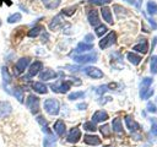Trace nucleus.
<instances>
[{
  "instance_id": "2eb2a0df",
  "label": "nucleus",
  "mask_w": 157,
  "mask_h": 147,
  "mask_svg": "<svg viewBox=\"0 0 157 147\" xmlns=\"http://www.w3.org/2000/svg\"><path fill=\"white\" fill-rule=\"evenodd\" d=\"M53 129H54V131H55V134L58 135V136H63L64 134H65V131H66V126H65V123L63 121V120H56L55 123H54V126H53Z\"/></svg>"
},
{
  "instance_id": "4be33fe9",
  "label": "nucleus",
  "mask_w": 157,
  "mask_h": 147,
  "mask_svg": "<svg viewBox=\"0 0 157 147\" xmlns=\"http://www.w3.org/2000/svg\"><path fill=\"white\" fill-rule=\"evenodd\" d=\"M37 121H38V123H39V125L42 126V131H43V132H45V134H48V135H50V134H52L50 129L48 127V123H47V120H45L42 115H38V116H37Z\"/></svg>"
},
{
  "instance_id": "423d86ee",
  "label": "nucleus",
  "mask_w": 157,
  "mask_h": 147,
  "mask_svg": "<svg viewBox=\"0 0 157 147\" xmlns=\"http://www.w3.org/2000/svg\"><path fill=\"white\" fill-rule=\"evenodd\" d=\"M74 60L78 64H87V62H94L97 60V54H81V55H75Z\"/></svg>"
},
{
  "instance_id": "f3484780",
  "label": "nucleus",
  "mask_w": 157,
  "mask_h": 147,
  "mask_svg": "<svg viewBox=\"0 0 157 147\" xmlns=\"http://www.w3.org/2000/svg\"><path fill=\"white\" fill-rule=\"evenodd\" d=\"M83 141L88 146H98V145H101V138L98 136H96V135H85Z\"/></svg>"
},
{
  "instance_id": "a211bd4d",
  "label": "nucleus",
  "mask_w": 157,
  "mask_h": 147,
  "mask_svg": "<svg viewBox=\"0 0 157 147\" xmlns=\"http://www.w3.org/2000/svg\"><path fill=\"white\" fill-rule=\"evenodd\" d=\"M125 124H126V127L131 131V132H134V131H136V130H139V124L130 116V115H128V116H125Z\"/></svg>"
},
{
  "instance_id": "a18cd8bd",
  "label": "nucleus",
  "mask_w": 157,
  "mask_h": 147,
  "mask_svg": "<svg viewBox=\"0 0 157 147\" xmlns=\"http://www.w3.org/2000/svg\"><path fill=\"white\" fill-rule=\"evenodd\" d=\"M86 107H87V104H86V103H82V104H78V105H77V108H78L80 110H83V109H86Z\"/></svg>"
},
{
  "instance_id": "7c9ffc66",
  "label": "nucleus",
  "mask_w": 157,
  "mask_h": 147,
  "mask_svg": "<svg viewBox=\"0 0 157 147\" xmlns=\"http://www.w3.org/2000/svg\"><path fill=\"white\" fill-rule=\"evenodd\" d=\"M147 12L150 15H156L157 13V4L155 1H148L147 2Z\"/></svg>"
},
{
  "instance_id": "c85d7f7f",
  "label": "nucleus",
  "mask_w": 157,
  "mask_h": 147,
  "mask_svg": "<svg viewBox=\"0 0 157 147\" xmlns=\"http://www.w3.org/2000/svg\"><path fill=\"white\" fill-rule=\"evenodd\" d=\"M1 74H2V80H4V82H5V83H10V82H11V75L9 74L7 67L2 66V67H1Z\"/></svg>"
},
{
  "instance_id": "9d476101",
  "label": "nucleus",
  "mask_w": 157,
  "mask_h": 147,
  "mask_svg": "<svg viewBox=\"0 0 157 147\" xmlns=\"http://www.w3.org/2000/svg\"><path fill=\"white\" fill-rule=\"evenodd\" d=\"M80 138H81V131H80L78 127H72L69 131L67 137H66L67 142H70V143H76V142L80 141Z\"/></svg>"
},
{
  "instance_id": "e433bc0d",
  "label": "nucleus",
  "mask_w": 157,
  "mask_h": 147,
  "mask_svg": "<svg viewBox=\"0 0 157 147\" xmlns=\"http://www.w3.org/2000/svg\"><path fill=\"white\" fill-rule=\"evenodd\" d=\"M99 131H101V134L104 136V137H109L110 136V126L109 125H102L101 127H99Z\"/></svg>"
},
{
  "instance_id": "f704fd0d",
  "label": "nucleus",
  "mask_w": 157,
  "mask_h": 147,
  "mask_svg": "<svg viewBox=\"0 0 157 147\" xmlns=\"http://www.w3.org/2000/svg\"><path fill=\"white\" fill-rule=\"evenodd\" d=\"M150 67H151V72L156 74L157 72V55H153L150 60Z\"/></svg>"
},
{
  "instance_id": "dca6fc26",
  "label": "nucleus",
  "mask_w": 157,
  "mask_h": 147,
  "mask_svg": "<svg viewBox=\"0 0 157 147\" xmlns=\"http://www.w3.org/2000/svg\"><path fill=\"white\" fill-rule=\"evenodd\" d=\"M101 13H102L103 20H104L107 23H109V24H113V23H114V21H113V16H112V11H110L109 7L103 6V7L101 9Z\"/></svg>"
},
{
  "instance_id": "f8f14e48",
  "label": "nucleus",
  "mask_w": 157,
  "mask_h": 147,
  "mask_svg": "<svg viewBox=\"0 0 157 147\" xmlns=\"http://www.w3.org/2000/svg\"><path fill=\"white\" fill-rule=\"evenodd\" d=\"M56 76H58V74L52 69H45L39 74V77L42 81H49V80L56 78Z\"/></svg>"
},
{
  "instance_id": "c756f323",
  "label": "nucleus",
  "mask_w": 157,
  "mask_h": 147,
  "mask_svg": "<svg viewBox=\"0 0 157 147\" xmlns=\"http://www.w3.org/2000/svg\"><path fill=\"white\" fill-rule=\"evenodd\" d=\"M13 94H15V97L17 98V100L20 103H23V89L21 87H15Z\"/></svg>"
},
{
  "instance_id": "37998d69",
  "label": "nucleus",
  "mask_w": 157,
  "mask_h": 147,
  "mask_svg": "<svg viewBox=\"0 0 157 147\" xmlns=\"http://www.w3.org/2000/svg\"><path fill=\"white\" fill-rule=\"evenodd\" d=\"M93 40V36L92 34H86V37H85V43L87 42V43H90V42H92Z\"/></svg>"
},
{
  "instance_id": "72a5a7b5",
  "label": "nucleus",
  "mask_w": 157,
  "mask_h": 147,
  "mask_svg": "<svg viewBox=\"0 0 157 147\" xmlns=\"http://www.w3.org/2000/svg\"><path fill=\"white\" fill-rule=\"evenodd\" d=\"M83 129H85L86 131L94 132V131L97 130V126H96V124H94L93 121H87V123H85V124H83Z\"/></svg>"
},
{
  "instance_id": "4c0bfd02",
  "label": "nucleus",
  "mask_w": 157,
  "mask_h": 147,
  "mask_svg": "<svg viewBox=\"0 0 157 147\" xmlns=\"http://www.w3.org/2000/svg\"><path fill=\"white\" fill-rule=\"evenodd\" d=\"M76 10V6H71V7H67V9H64L63 10V13L66 15V16H71Z\"/></svg>"
},
{
  "instance_id": "39448f33",
  "label": "nucleus",
  "mask_w": 157,
  "mask_h": 147,
  "mask_svg": "<svg viewBox=\"0 0 157 147\" xmlns=\"http://www.w3.org/2000/svg\"><path fill=\"white\" fill-rule=\"evenodd\" d=\"M29 62H31V58H28V56L18 59V60L16 61V64H15V69H13L15 75H21V74L27 69V66L29 65Z\"/></svg>"
},
{
  "instance_id": "cd10ccee",
  "label": "nucleus",
  "mask_w": 157,
  "mask_h": 147,
  "mask_svg": "<svg viewBox=\"0 0 157 147\" xmlns=\"http://www.w3.org/2000/svg\"><path fill=\"white\" fill-rule=\"evenodd\" d=\"M147 49H148V48H147V42H146L145 39H144L140 44H137V45L134 47V50H135V51H140L141 54L147 53Z\"/></svg>"
},
{
  "instance_id": "5701e85b",
  "label": "nucleus",
  "mask_w": 157,
  "mask_h": 147,
  "mask_svg": "<svg viewBox=\"0 0 157 147\" xmlns=\"http://www.w3.org/2000/svg\"><path fill=\"white\" fill-rule=\"evenodd\" d=\"M112 126L114 132L117 134H123V125H121V119L120 118H114L112 121Z\"/></svg>"
},
{
  "instance_id": "f03ea898",
  "label": "nucleus",
  "mask_w": 157,
  "mask_h": 147,
  "mask_svg": "<svg viewBox=\"0 0 157 147\" xmlns=\"http://www.w3.org/2000/svg\"><path fill=\"white\" fill-rule=\"evenodd\" d=\"M115 42H117V33H115L114 31H112V32H109L104 38H102V39L99 40V48H101V49H107V48H109L110 45H113Z\"/></svg>"
},
{
  "instance_id": "4468645a",
  "label": "nucleus",
  "mask_w": 157,
  "mask_h": 147,
  "mask_svg": "<svg viewBox=\"0 0 157 147\" xmlns=\"http://www.w3.org/2000/svg\"><path fill=\"white\" fill-rule=\"evenodd\" d=\"M88 22L91 26H99V16H98V11L97 10H91L87 15Z\"/></svg>"
},
{
  "instance_id": "6e6552de",
  "label": "nucleus",
  "mask_w": 157,
  "mask_h": 147,
  "mask_svg": "<svg viewBox=\"0 0 157 147\" xmlns=\"http://www.w3.org/2000/svg\"><path fill=\"white\" fill-rule=\"evenodd\" d=\"M12 111V105L6 102V100H1L0 102V119H5L7 118Z\"/></svg>"
},
{
  "instance_id": "b1692460",
  "label": "nucleus",
  "mask_w": 157,
  "mask_h": 147,
  "mask_svg": "<svg viewBox=\"0 0 157 147\" xmlns=\"http://www.w3.org/2000/svg\"><path fill=\"white\" fill-rule=\"evenodd\" d=\"M55 143H56V137L53 136V135H48L43 140V146L44 147H54Z\"/></svg>"
},
{
  "instance_id": "9b49d317",
  "label": "nucleus",
  "mask_w": 157,
  "mask_h": 147,
  "mask_svg": "<svg viewBox=\"0 0 157 147\" xmlns=\"http://www.w3.org/2000/svg\"><path fill=\"white\" fill-rule=\"evenodd\" d=\"M63 0H39V2L42 4L43 7H45L47 10H55L60 6Z\"/></svg>"
},
{
  "instance_id": "473e14b6",
  "label": "nucleus",
  "mask_w": 157,
  "mask_h": 147,
  "mask_svg": "<svg viewBox=\"0 0 157 147\" xmlns=\"http://www.w3.org/2000/svg\"><path fill=\"white\" fill-rule=\"evenodd\" d=\"M83 97H85V92H82V91H77V92H72V93H70L67 98H69L70 100H75V99L83 98Z\"/></svg>"
},
{
  "instance_id": "6ab92c4d",
  "label": "nucleus",
  "mask_w": 157,
  "mask_h": 147,
  "mask_svg": "<svg viewBox=\"0 0 157 147\" xmlns=\"http://www.w3.org/2000/svg\"><path fill=\"white\" fill-rule=\"evenodd\" d=\"M32 88H33V91H36L39 94H45L48 92V87L42 82H33L32 83Z\"/></svg>"
},
{
  "instance_id": "20e7f679",
  "label": "nucleus",
  "mask_w": 157,
  "mask_h": 147,
  "mask_svg": "<svg viewBox=\"0 0 157 147\" xmlns=\"http://www.w3.org/2000/svg\"><path fill=\"white\" fill-rule=\"evenodd\" d=\"M70 87H71L70 81H58V82H55L50 86L52 91L56 92V93H66L70 89Z\"/></svg>"
},
{
  "instance_id": "7ed1b4c3",
  "label": "nucleus",
  "mask_w": 157,
  "mask_h": 147,
  "mask_svg": "<svg viewBox=\"0 0 157 147\" xmlns=\"http://www.w3.org/2000/svg\"><path fill=\"white\" fill-rule=\"evenodd\" d=\"M26 105L31 110L32 114H37L39 111V98L37 96H34V94H29L27 97Z\"/></svg>"
},
{
  "instance_id": "ea45409f",
  "label": "nucleus",
  "mask_w": 157,
  "mask_h": 147,
  "mask_svg": "<svg viewBox=\"0 0 157 147\" xmlns=\"http://www.w3.org/2000/svg\"><path fill=\"white\" fill-rule=\"evenodd\" d=\"M112 0H90L91 4H94V5H105V4H109Z\"/></svg>"
},
{
  "instance_id": "bb28decb",
  "label": "nucleus",
  "mask_w": 157,
  "mask_h": 147,
  "mask_svg": "<svg viewBox=\"0 0 157 147\" xmlns=\"http://www.w3.org/2000/svg\"><path fill=\"white\" fill-rule=\"evenodd\" d=\"M42 31H43V27H42V26H36V27L31 28V29L27 32V36L31 37V38H36Z\"/></svg>"
},
{
  "instance_id": "2f4dec72",
  "label": "nucleus",
  "mask_w": 157,
  "mask_h": 147,
  "mask_svg": "<svg viewBox=\"0 0 157 147\" xmlns=\"http://www.w3.org/2000/svg\"><path fill=\"white\" fill-rule=\"evenodd\" d=\"M20 20H21V13L20 12H15V13H12V15H10L7 17V23H16Z\"/></svg>"
},
{
  "instance_id": "de8ad7c7",
  "label": "nucleus",
  "mask_w": 157,
  "mask_h": 147,
  "mask_svg": "<svg viewBox=\"0 0 157 147\" xmlns=\"http://www.w3.org/2000/svg\"><path fill=\"white\" fill-rule=\"evenodd\" d=\"M134 4H135V6H136L137 9H140V6H141V0H136Z\"/></svg>"
},
{
  "instance_id": "c03bdc74",
  "label": "nucleus",
  "mask_w": 157,
  "mask_h": 147,
  "mask_svg": "<svg viewBox=\"0 0 157 147\" xmlns=\"http://www.w3.org/2000/svg\"><path fill=\"white\" fill-rule=\"evenodd\" d=\"M151 132H152L155 136H157V124H153V126L151 127Z\"/></svg>"
},
{
  "instance_id": "0eeeda50",
  "label": "nucleus",
  "mask_w": 157,
  "mask_h": 147,
  "mask_svg": "<svg viewBox=\"0 0 157 147\" xmlns=\"http://www.w3.org/2000/svg\"><path fill=\"white\" fill-rule=\"evenodd\" d=\"M85 74L91 77V78H94V80H98V78H102L104 76V74L102 72L101 69L98 67H94V66H88V67H85Z\"/></svg>"
},
{
  "instance_id": "09e8293b",
  "label": "nucleus",
  "mask_w": 157,
  "mask_h": 147,
  "mask_svg": "<svg viewBox=\"0 0 157 147\" xmlns=\"http://www.w3.org/2000/svg\"><path fill=\"white\" fill-rule=\"evenodd\" d=\"M126 2H129V4H134L135 2V0H125Z\"/></svg>"
},
{
  "instance_id": "aec40b11",
  "label": "nucleus",
  "mask_w": 157,
  "mask_h": 147,
  "mask_svg": "<svg viewBox=\"0 0 157 147\" xmlns=\"http://www.w3.org/2000/svg\"><path fill=\"white\" fill-rule=\"evenodd\" d=\"M61 23H63V17H61V15H58V16H55V17L52 20V22L49 23V28H50L52 31H55V29H58V28L61 26Z\"/></svg>"
},
{
  "instance_id": "412c9836",
  "label": "nucleus",
  "mask_w": 157,
  "mask_h": 147,
  "mask_svg": "<svg viewBox=\"0 0 157 147\" xmlns=\"http://www.w3.org/2000/svg\"><path fill=\"white\" fill-rule=\"evenodd\" d=\"M152 81H153V80H152L151 77H146V78H144V80L141 81V83H140V96H141L142 93H145V92L150 88Z\"/></svg>"
},
{
  "instance_id": "ddd939ff",
  "label": "nucleus",
  "mask_w": 157,
  "mask_h": 147,
  "mask_svg": "<svg viewBox=\"0 0 157 147\" xmlns=\"http://www.w3.org/2000/svg\"><path fill=\"white\" fill-rule=\"evenodd\" d=\"M108 113L104 111V110H97L93 113L92 115V121L93 123H102V121H105L108 119Z\"/></svg>"
},
{
  "instance_id": "49530a36",
  "label": "nucleus",
  "mask_w": 157,
  "mask_h": 147,
  "mask_svg": "<svg viewBox=\"0 0 157 147\" xmlns=\"http://www.w3.org/2000/svg\"><path fill=\"white\" fill-rule=\"evenodd\" d=\"M26 2H28V4H31V5H34L36 2H39V0H25Z\"/></svg>"
},
{
  "instance_id": "c9c22d12",
  "label": "nucleus",
  "mask_w": 157,
  "mask_h": 147,
  "mask_svg": "<svg viewBox=\"0 0 157 147\" xmlns=\"http://www.w3.org/2000/svg\"><path fill=\"white\" fill-rule=\"evenodd\" d=\"M107 31H108V28H107V26H104V24H99V26H97L96 29H94V32H96V34H97L98 37H102Z\"/></svg>"
},
{
  "instance_id": "a19ab883",
  "label": "nucleus",
  "mask_w": 157,
  "mask_h": 147,
  "mask_svg": "<svg viewBox=\"0 0 157 147\" xmlns=\"http://www.w3.org/2000/svg\"><path fill=\"white\" fill-rule=\"evenodd\" d=\"M109 88H108V85H103V86H99L97 89H96V92L98 93V94H103L105 91H108Z\"/></svg>"
},
{
  "instance_id": "a878e982",
  "label": "nucleus",
  "mask_w": 157,
  "mask_h": 147,
  "mask_svg": "<svg viewBox=\"0 0 157 147\" xmlns=\"http://www.w3.org/2000/svg\"><path fill=\"white\" fill-rule=\"evenodd\" d=\"M126 58H128V60H129L131 64H134V65H139L140 61H141V59H142L139 54H135V53H128Z\"/></svg>"
},
{
  "instance_id": "f257e3e1",
  "label": "nucleus",
  "mask_w": 157,
  "mask_h": 147,
  "mask_svg": "<svg viewBox=\"0 0 157 147\" xmlns=\"http://www.w3.org/2000/svg\"><path fill=\"white\" fill-rule=\"evenodd\" d=\"M44 110L49 114V115H58L59 110H60V104L55 98H48L44 100Z\"/></svg>"
},
{
  "instance_id": "1a4fd4ad",
  "label": "nucleus",
  "mask_w": 157,
  "mask_h": 147,
  "mask_svg": "<svg viewBox=\"0 0 157 147\" xmlns=\"http://www.w3.org/2000/svg\"><path fill=\"white\" fill-rule=\"evenodd\" d=\"M42 67H43V64H42L39 60H36L34 62H32V64H31V66H29V69H28L27 78H29V77H33V76L38 75V74L40 72Z\"/></svg>"
},
{
  "instance_id": "58836bf2",
  "label": "nucleus",
  "mask_w": 157,
  "mask_h": 147,
  "mask_svg": "<svg viewBox=\"0 0 157 147\" xmlns=\"http://www.w3.org/2000/svg\"><path fill=\"white\" fill-rule=\"evenodd\" d=\"M152 94H153V89H152V88H148V89H147L145 93H142L140 97H141L142 99H147V98H150Z\"/></svg>"
},
{
  "instance_id": "393cba45",
  "label": "nucleus",
  "mask_w": 157,
  "mask_h": 147,
  "mask_svg": "<svg viewBox=\"0 0 157 147\" xmlns=\"http://www.w3.org/2000/svg\"><path fill=\"white\" fill-rule=\"evenodd\" d=\"M91 49H93V45L90 44V43H78L77 44V48H76V51L77 53H83V51H90Z\"/></svg>"
},
{
  "instance_id": "79ce46f5",
  "label": "nucleus",
  "mask_w": 157,
  "mask_h": 147,
  "mask_svg": "<svg viewBox=\"0 0 157 147\" xmlns=\"http://www.w3.org/2000/svg\"><path fill=\"white\" fill-rule=\"evenodd\" d=\"M147 110H148V111H151V113H156V111H157L156 105H155L153 103H151V102L147 104Z\"/></svg>"
}]
</instances>
